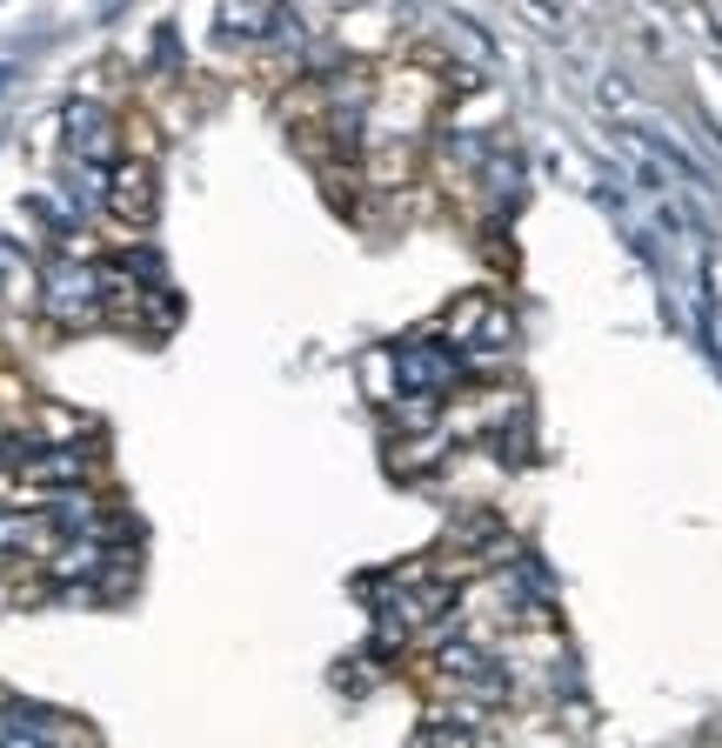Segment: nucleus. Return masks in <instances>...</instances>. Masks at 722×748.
I'll return each mask as SVG.
<instances>
[{
    "label": "nucleus",
    "mask_w": 722,
    "mask_h": 748,
    "mask_svg": "<svg viewBox=\"0 0 722 748\" xmlns=\"http://www.w3.org/2000/svg\"><path fill=\"white\" fill-rule=\"evenodd\" d=\"M47 314L54 321H95L101 314V281H95V268H47Z\"/></svg>",
    "instance_id": "nucleus-1"
},
{
    "label": "nucleus",
    "mask_w": 722,
    "mask_h": 748,
    "mask_svg": "<svg viewBox=\"0 0 722 748\" xmlns=\"http://www.w3.org/2000/svg\"><path fill=\"white\" fill-rule=\"evenodd\" d=\"M147 208H154V181H147L141 160H127L121 181H114V214L121 221H147Z\"/></svg>",
    "instance_id": "nucleus-2"
}]
</instances>
